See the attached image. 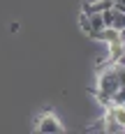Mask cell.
<instances>
[{
    "label": "cell",
    "instance_id": "obj_1",
    "mask_svg": "<svg viewBox=\"0 0 125 134\" xmlns=\"http://www.w3.org/2000/svg\"><path fill=\"white\" fill-rule=\"evenodd\" d=\"M121 81H118V72H116V65L113 63H107V65L100 69L97 74V81H95V97L100 99V104L109 107L111 104V97L113 93L118 90Z\"/></svg>",
    "mask_w": 125,
    "mask_h": 134
},
{
    "label": "cell",
    "instance_id": "obj_2",
    "mask_svg": "<svg viewBox=\"0 0 125 134\" xmlns=\"http://www.w3.org/2000/svg\"><path fill=\"white\" fill-rule=\"evenodd\" d=\"M37 132L42 134H58V132H65V127H63V122L58 120V116L53 113H44L40 116V120H37V127H35Z\"/></svg>",
    "mask_w": 125,
    "mask_h": 134
},
{
    "label": "cell",
    "instance_id": "obj_3",
    "mask_svg": "<svg viewBox=\"0 0 125 134\" xmlns=\"http://www.w3.org/2000/svg\"><path fill=\"white\" fill-rule=\"evenodd\" d=\"M107 111H109L111 116L116 118V122L125 130V104H109V107H107Z\"/></svg>",
    "mask_w": 125,
    "mask_h": 134
},
{
    "label": "cell",
    "instance_id": "obj_4",
    "mask_svg": "<svg viewBox=\"0 0 125 134\" xmlns=\"http://www.w3.org/2000/svg\"><path fill=\"white\" fill-rule=\"evenodd\" d=\"M111 104H125V86H118V90L111 97Z\"/></svg>",
    "mask_w": 125,
    "mask_h": 134
}]
</instances>
